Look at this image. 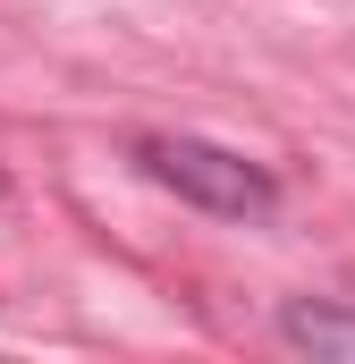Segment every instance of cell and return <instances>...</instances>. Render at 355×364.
Listing matches in <instances>:
<instances>
[{
  "label": "cell",
  "mask_w": 355,
  "mask_h": 364,
  "mask_svg": "<svg viewBox=\"0 0 355 364\" xmlns=\"http://www.w3.org/2000/svg\"><path fill=\"white\" fill-rule=\"evenodd\" d=\"M0 195H9V178H0Z\"/></svg>",
  "instance_id": "3957f363"
},
{
  "label": "cell",
  "mask_w": 355,
  "mask_h": 364,
  "mask_svg": "<svg viewBox=\"0 0 355 364\" xmlns=\"http://www.w3.org/2000/svg\"><path fill=\"white\" fill-rule=\"evenodd\" d=\"M279 339L305 356H355V305L339 296H288L279 305Z\"/></svg>",
  "instance_id": "7a4b0ae2"
},
{
  "label": "cell",
  "mask_w": 355,
  "mask_h": 364,
  "mask_svg": "<svg viewBox=\"0 0 355 364\" xmlns=\"http://www.w3.org/2000/svg\"><path fill=\"white\" fill-rule=\"evenodd\" d=\"M136 161H144L153 186H170L178 203H195L212 220H271L279 212V178H271L263 161L212 144V136H144Z\"/></svg>",
  "instance_id": "6da1fadb"
}]
</instances>
